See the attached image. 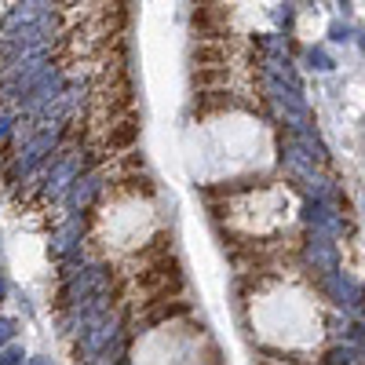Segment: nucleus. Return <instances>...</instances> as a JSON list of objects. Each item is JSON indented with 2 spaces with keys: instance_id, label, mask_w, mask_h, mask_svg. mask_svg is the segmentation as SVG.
Returning a JSON list of instances; mask_svg holds the SVG:
<instances>
[{
  "instance_id": "7",
  "label": "nucleus",
  "mask_w": 365,
  "mask_h": 365,
  "mask_svg": "<svg viewBox=\"0 0 365 365\" xmlns=\"http://www.w3.org/2000/svg\"><path fill=\"white\" fill-rule=\"evenodd\" d=\"M81 234H84V216H81V212H73V216L51 234V256H55V259L70 256V252L81 245Z\"/></svg>"
},
{
  "instance_id": "15",
  "label": "nucleus",
  "mask_w": 365,
  "mask_h": 365,
  "mask_svg": "<svg viewBox=\"0 0 365 365\" xmlns=\"http://www.w3.org/2000/svg\"><path fill=\"white\" fill-rule=\"evenodd\" d=\"M194 81H197V84H220V81H227V66H212V70H197V73H194Z\"/></svg>"
},
{
  "instance_id": "8",
  "label": "nucleus",
  "mask_w": 365,
  "mask_h": 365,
  "mask_svg": "<svg viewBox=\"0 0 365 365\" xmlns=\"http://www.w3.org/2000/svg\"><path fill=\"white\" fill-rule=\"evenodd\" d=\"M103 190V175H96V172H84L73 187H70V194H66V205H70V212H84L91 201H96V194Z\"/></svg>"
},
{
  "instance_id": "10",
  "label": "nucleus",
  "mask_w": 365,
  "mask_h": 365,
  "mask_svg": "<svg viewBox=\"0 0 365 365\" xmlns=\"http://www.w3.org/2000/svg\"><path fill=\"white\" fill-rule=\"evenodd\" d=\"M139 139V125L135 120H120V125L110 128V150H128Z\"/></svg>"
},
{
  "instance_id": "13",
  "label": "nucleus",
  "mask_w": 365,
  "mask_h": 365,
  "mask_svg": "<svg viewBox=\"0 0 365 365\" xmlns=\"http://www.w3.org/2000/svg\"><path fill=\"white\" fill-rule=\"evenodd\" d=\"M11 128H15V110L11 106H0V146H8Z\"/></svg>"
},
{
  "instance_id": "2",
  "label": "nucleus",
  "mask_w": 365,
  "mask_h": 365,
  "mask_svg": "<svg viewBox=\"0 0 365 365\" xmlns=\"http://www.w3.org/2000/svg\"><path fill=\"white\" fill-rule=\"evenodd\" d=\"M88 168V158H84V150H70V154H58L51 161V172L44 179V197H63L73 182L84 175Z\"/></svg>"
},
{
  "instance_id": "20",
  "label": "nucleus",
  "mask_w": 365,
  "mask_h": 365,
  "mask_svg": "<svg viewBox=\"0 0 365 365\" xmlns=\"http://www.w3.org/2000/svg\"><path fill=\"white\" fill-rule=\"evenodd\" d=\"M0 299H4V278H0Z\"/></svg>"
},
{
  "instance_id": "22",
  "label": "nucleus",
  "mask_w": 365,
  "mask_h": 365,
  "mask_svg": "<svg viewBox=\"0 0 365 365\" xmlns=\"http://www.w3.org/2000/svg\"><path fill=\"white\" fill-rule=\"evenodd\" d=\"M361 48H365V34H361Z\"/></svg>"
},
{
  "instance_id": "3",
  "label": "nucleus",
  "mask_w": 365,
  "mask_h": 365,
  "mask_svg": "<svg viewBox=\"0 0 365 365\" xmlns=\"http://www.w3.org/2000/svg\"><path fill=\"white\" fill-rule=\"evenodd\" d=\"M117 318L106 311V314H99V318H91L88 325H84V332H81V351H84V358L88 361H99L103 354H110V347H117Z\"/></svg>"
},
{
  "instance_id": "14",
  "label": "nucleus",
  "mask_w": 365,
  "mask_h": 365,
  "mask_svg": "<svg viewBox=\"0 0 365 365\" xmlns=\"http://www.w3.org/2000/svg\"><path fill=\"white\" fill-rule=\"evenodd\" d=\"M354 358H358L354 347H332L325 361H329V365H354Z\"/></svg>"
},
{
  "instance_id": "1",
  "label": "nucleus",
  "mask_w": 365,
  "mask_h": 365,
  "mask_svg": "<svg viewBox=\"0 0 365 365\" xmlns=\"http://www.w3.org/2000/svg\"><path fill=\"white\" fill-rule=\"evenodd\" d=\"M106 289H110V270L106 267H81L63 285V303L66 307H81V303L103 296Z\"/></svg>"
},
{
  "instance_id": "18",
  "label": "nucleus",
  "mask_w": 365,
  "mask_h": 365,
  "mask_svg": "<svg viewBox=\"0 0 365 365\" xmlns=\"http://www.w3.org/2000/svg\"><path fill=\"white\" fill-rule=\"evenodd\" d=\"M329 37H332V41H340V44L351 41V26H347V22H332V26H329Z\"/></svg>"
},
{
  "instance_id": "6",
  "label": "nucleus",
  "mask_w": 365,
  "mask_h": 365,
  "mask_svg": "<svg viewBox=\"0 0 365 365\" xmlns=\"http://www.w3.org/2000/svg\"><path fill=\"white\" fill-rule=\"evenodd\" d=\"M325 289H329V296L340 303V307H351V311H361V303H365V292H361V285L358 282H351L347 274H329L325 278Z\"/></svg>"
},
{
  "instance_id": "12",
  "label": "nucleus",
  "mask_w": 365,
  "mask_h": 365,
  "mask_svg": "<svg viewBox=\"0 0 365 365\" xmlns=\"http://www.w3.org/2000/svg\"><path fill=\"white\" fill-rule=\"evenodd\" d=\"M307 63H311L314 70H322V73L336 70V63H332V55H329L325 48H311V51H307Z\"/></svg>"
},
{
  "instance_id": "23",
  "label": "nucleus",
  "mask_w": 365,
  "mask_h": 365,
  "mask_svg": "<svg viewBox=\"0 0 365 365\" xmlns=\"http://www.w3.org/2000/svg\"><path fill=\"white\" fill-rule=\"evenodd\" d=\"M344 8H347V0H344Z\"/></svg>"
},
{
  "instance_id": "9",
  "label": "nucleus",
  "mask_w": 365,
  "mask_h": 365,
  "mask_svg": "<svg viewBox=\"0 0 365 365\" xmlns=\"http://www.w3.org/2000/svg\"><path fill=\"white\" fill-rule=\"evenodd\" d=\"M307 223H311L314 230H325V234H336V230H344L340 216L329 208V201H311V205H307Z\"/></svg>"
},
{
  "instance_id": "16",
  "label": "nucleus",
  "mask_w": 365,
  "mask_h": 365,
  "mask_svg": "<svg viewBox=\"0 0 365 365\" xmlns=\"http://www.w3.org/2000/svg\"><path fill=\"white\" fill-rule=\"evenodd\" d=\"M0 365H26V354H22V347H8L4 354H0Z\"/></svg>"
},
{
  "instance_id": "5",
  "label": "nucleus",
  "mask_w": 365,
  "mask_h": 365,
  "mask_svg": "<svg viewBox=\"0 0 365 365\" xmlns=\"http://www.w3.org/2000/svg\"><path fill=\"white\" fill-rule=\"evenodd\" d=\"M63 88H66V81L58 77L55 70H48L37 84H34V91H29V96L22 99V110L26 113H37V110H48L58 96H63Z\"/></svg>"
},
{
  "instance_id": "4",
  "label": "nucleus",
  "mask_w": 365,
  "mask_h": 365,
  "mask_svg": "<svg viewBox=\"0 0 365 365\" xmlns=\"http://www.w3.org/2000/svg\"><path fill=\"white\" fill-rule=\"evenodd\" d=\"M307 263L322 274V278H329V274H336L340 270V256H336V241H332L325 230H314L311 241H307Z\"/></svg>"
},
{
  "instance_id": "21",
  "label": "nucleus",
  "mask_w": 365,
  "mask_h": 365,
  "mask_svg": "<svg viewBox=\"0 0 365 365\" xmlns=\"http://www.w3.org/2000/svg\"><path fill=\"white\" fill-rule=\"evenodd\" d=\"M197 4H212V0H197Z\"/></svg>"
},
{
  "instance_id": "17",
  "label": "nucleus",
  "mask_w": 365,
  "mask_h": 365,
  "mask_svg": "<svg viewBox=\"0 0 365 365\" xmlns=\"http://www.w3.org/2000/svg\"><path fill=\"white\" fill-rule=\"evenodd\" d=\"M15 332H19V329H15V322H11V318H0V347L11 344V340H15Z\"/></svg>"
},
{
  "instance_id": "19",
  "label": "nucleus",
  "mask_w": 365,
  "mask_h": 365,
  "mask_svg": "<svg viewBox=\"0 0 365 365\" xmlns=\"http://www.w3.org/2000/svg\"><path fill=\"white\" fill-rule=\"evenodd\" d=\"M29 365H51L48 358H34V361H29Z\"/></svg>"
},
{
  "instance_id": "11",
  "label": "nucleus",
  "mask_w": 365,
  "mask_h": 365,
  "mask_svg": "<svg viewBox=\"0 0 365 365\" xmlns=\"http://www.w3.org/2000/svg\"><path fill=\"white\" fill-rule=\"evenodd\" d=\"M194 63L197 66H223L227 63V51L223 48H212V44H197L194 48Z\"/></svg>"
}]
</instances>
